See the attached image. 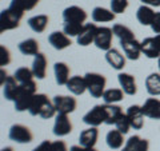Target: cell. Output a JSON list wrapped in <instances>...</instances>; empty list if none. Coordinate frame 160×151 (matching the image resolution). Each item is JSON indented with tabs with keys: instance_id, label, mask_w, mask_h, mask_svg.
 I'll return each instance as SVG.
<instances>
[{
	"instance_id": "obj_1",
	"label": "cell",
	"mask_w": 160,
	"mask_h": 151,
	"mask_svg": "<svg viewBox=\"0 0 160 151\" xmlns=\"http://www.w3.org/2000/svg\"><path fill=\"white\" fill-rule=\"evenodd\" d=\"M36 91H38V87H36V83H35L33 80H31V82H28V83L20 84L18 96H16V99L13 100L15 110H16L18 112L28 111L33 96L38 94Z\"/></svg>"
},
{
	"instance_id": "obj_2",
	"label": "cell",
	"mask_w": 160,
	"mask_h": 151,
	"mask_svg": "<svg viewBox=\"0 0 160 151\" xmlns=\"http://www.w3.org/2000/svg\"><path fill=\"white\" fill-rule=\"evenodd\" d=\"M87 84V91L92 98H103V94L106 91L107 79L104 75L98 72H87L84 75Z\"/></svg>"
},
{
	"instance_id": "obj_3",
	"label": "cell",
	"mask_w": 160,
	"mask_h": 151,
	"mask_svg": "<svg viewBox=\"0 0 160 151\" xmlns=\"http://www.w3.org/2000/svg\"><path fill=\"white\" fill-rule=\"evenodd\" d=\"M23 18V13H20L18 11H15L12 8L3 9L0 12V32H6L9 29H15L19 27L20 20Z\"/></svg>"
},
{
	"instance_id": "obj_4",
	"label": "cell",
	"mask_w": 160,
	"mask_h": 151,
	"mask_svg": "<svg viewBox=\"0 0 160 151\" xmlns=\"http://www.w3.org/2000/svg\"><path fill=\"white\" fill-rule=\"evenodd\" d=\"M106 118L107 115L104 104H96L83 117V122L91 127H99L100 124L106 123Z\"/></svg>"
},
{
	"instance_id": "obj_5",
	"label": "cell",
	"mask_w": 160,
	"mask_h": 151,
	"mask_svg": "<svg viewBox=\"0 0 160 151\" xmlns=\"http://www.w3.org/2000/svg\"><path fill=\"white\" fill-rule=\"evenodd\" d=\"M8 137L11 140L16 143H20V144H24V143H29L32 142L33 139V135L31 133L27 126L24 124H13L9 128V133H8Z\"/></svg>"
},
{
	"instance_id": "obj_6",
	"label": "cell",
	"mask_w": 160,
	"mask_h": 151,
	"mask_svg": "<svg viewBox=\"0 0 160 151\" xmlns=\"http://www.w3.org/2000/svg\"><path fill=\"white\" fill-rule=\"evenodd\" d=\"M112 38H113V31L109 27H98L96 36H95L93 44L102 51H108L112 48Z\"/></svg>"
},
{
	"instance_id": "obj_7",
	"label": "cell",
	"mask_w": 160,
	"mask_h": 151,
	"mask_svg": "<svg viewBox=\"0 0 160 151\" xmlns=\"http://www.w3.org/2000/svg\"><path fill=\"white\" fill-rule=\"evenodd\" d=\"M52 102L55 104L58 114H66V115L73 112L78 106L76 99L72 96H68V95H56Z\"/></svg>"
},
{
	"instance_id": "obj_8",
	"label": "cell",
	"mask_w": 160,
	"mask_h": 151,
	"mask_svg": "<svg viewBox=\"0 0 160 151\" xmlns=\"http://www.w3.org/2000/svg\"><path fill=\"white\" fill-rule=\"evenodd\" d=\"M87 19V12L83 8L78 6H69L63 11V20L64 23L72 24H84Z\"/></svg>"
},
{
	"instance_id": "obj_9",
	"label": "cell",
	"mask_w": 160,
	"mask_h": 151,
	"mask_svg": "<svg viewBox=\"0 0 160 151\" xmlns=\"http://www.w3.org/2000/svg\"><path fill=\"white\" fill-rule=\"evenodd\" d=\"M72 131V123L68 115L66 114H56L53 123V134L56 137H66Z\"/></svg>"
},
{
	"instance_id": "obj_10",
	"label": "cell",
	"mask_w": 160,
	"mask_h": 151,
	"mask_svg": "<svg viewBox=\"0 0 160 151\" xmlns=\"http://www.w3.org/2000/svg\"><path fill=\"white\" fill-rule=\"evenodd\" d=\"M98 27L93 23H87L83 26V29L80 31V34L76 36V42L79 46L87 47L89 44H92L95 42V36H96Z\"/></svg>"
},
{
	"instance_id": "obj_11",
	"label": "cell",
	"mask_w": 160,
	"mask_h": 151,
	"mask_svg": "<svg viewBox=\"0 0 160 151\" xmlns=\"http://www.w3.org/2000/svg\"><path fill=\"white\" fill-rule=\"evenodd\" d=\"M127 117L129 119V123H131V127L135 130H142L144 126V112L142 106L138 104H132L129 106L127 110Z\"/></svg>"
},
{
	"instance_id": "obj_12",
	"label": "cell",
	"mask_w": 160,
	"mask_h": 151,
	"mask_svg": "<svg viewBox=\"0 0 160 151\" xmlns=\"http://www.w3.org/2000/svg\"><path fill=\"white\" fill-rule=\"evenodd\" d=\"M149 142L139 135H132L122 147V151H148Z\"/></svg>"
},
{
	"instance_id": "obj_13",
	"label": "cell",
	"mask_w": 160,
	"mask_h": 151,
	"mask_svg": "<svg viewBox=\"0 0 160 151\" xmlns=\"http://www.w3.org/2000/svg\"><path fill=\"white\" fill-rule=\"evenodd\" d=\"M118 80L120 84V88L123 90L126 95H135L138 92V86H136V80H135V76H132L131 74L127 72H120L118 75Z\"/></svg>"
},
{
	"instance_id": "obj_14",
	"label": "cell",
	"mask_w": 160,
	"mask_h": 151,
	"mask_svg": "<svg viewBox=\"0 0 160 151\" xmlns=\"http://www.w3.org/2000/svg\"><path fill=\"white\" fill-rule=\"evenodd\" d=\"M120 46L123 48L124 55L129 59V60H138L142 55V42H138L136 39L128 40V42H123L120 43Z\"/></svg>"
},
{
	"instance_id": "obj_15",
	"label": "cell",
	"mask_w": 160,
	"mask_h": 151,
	"mask_svg": "<svg viewBox=\"0 0 160 151\" xmlns=\"http://www.w3.org/2000/svg\"><path fill=\"white\" fill-rule=\"evenodd\" d=\"M99 138V130L98 127H91L83 130L79 135V143L83 147H95Z\"/></svg>"
},
{
	"instance_id": "obj_16",
	"label": "cell",
	"mask_w": 160,
	"mask_h": 151,
	"mask_svg": "<svg viewBox=\"0 0 160 151\" xmlns=\"http://www.w3.org/2000/svg\"><path fill=\"white\" fill-rule=\"evenodd\" d=\"M48 42L55 49H59V51H62V49L67 48L72 44L68 35H66L64 32H60V31H55L52 34H49Z\"/></svg>"
},
{
	"instance_id": "obj_17",
	"label": "cell",
	"mask_w": 160,
	"mask_h": 151,
	"mask_svg": "<svg viewBox=\"0 0 160 151\" xmlns=\"http://www.w3.org/2000/svg\"><path fill=\"white\" fill-rule=\"evenodd\" d=\"M144 117L149 119H160V99L158 98H148L142 106Z\"/></svg>"
},
{
	"instance_id": "obj_18",
	"label": "cell",
	"mask_w": 160,
	"mask_h": 151,
	"mask_svg": "<svg viewBox=\"0 0 160 151\" xmlns=\"http://www.w3.org/2000/svg\"><path fill=\"white\" fill-rule=\"evenodd\" d=\"M31 70L35 75V78H38L40 80L46 78V74H47V58H46V55L42 54V52L35 55Z\"/></svg>"
},
{
	"instance_id": "obj_19",
	"label": "cell",
	"mask_w": 160,
	"mask_h": 151,
	"mask_svg": "<svg viewBox=\"0 0 160 151\" xmlns=\"http://www.w3.org/2000/svg\"><path fill=\"white\" fill-rule=\"evenodd\" d=\"M106 60L113 70H118V71H122L124 66H126V58H124V55L120 54L116 48L108 49L106 52Z\"/></svg>"
},
{
	"instance_id": "obj_20",
	"label": "cell",
	"mask_w": 160,
	"mask_h": 151,
	"mask_svg": "<svg viewBox=\"0 0 160 151\" xmlns=\"http://www.w3.org/2000/svg\"><path fill=\"white\" fill-rule=\"evenodd\" d=\"M67 90L73 95H83L87 91V84H86V79L84 76H80V75H76V76H71L69 80L66 84Z\"/></svg>"
},
{
	"instance_id": "obj_21",
	"label": "cell",
	"mask_w": 160,
	"mask_h": 151,
	"mask_svg": "<svg viewBox=\"0 0 160 151\" xmlns=\"http://www.w3.org/2000/svg\"><path fill=\"white\" fill-rule=\"evenodd\" d=\"M2 87H3V96L6 98L7 100H12L13 102V100L16 99V96H18L20 83L15 79V76H8V79L6 80V83H4Z\"/></svg>"
},
{
	"instance_id": "obj_22",
	"label": "cell",
	"mask_w": 160,
	"mask_h": 151,
	"mask_svg": "<svg viewBox=\"0 0 160 151\" xmlns=\"http://www.w3.org/2000/svg\"><path fill=\"white\" fill-rule=\"evenodd\" d=\"M55 80L59 86H66L69 80V67L64 62H58L53 66Z\"/></svg>"
},
{
	"instance_id": "obj_23",
	"label": "cell",
	"mask_w": 160,
	"mask_h": 151,
	"mask_svg": "<svg viewBox=\"0 0 160 151\" xmlns=\"http://www.w3.org/2000/svg\"><path fill=\"white\" fill-rule=\"evenodd\" d=\"M106 142L107 146L112 150H119L124 146V134L120 133L119 130H111L106 135Z\"/></svg>"
},
{
	"instance_id": "obj_24",
	"label": "cell",
	"mask_w": 160,
	"mask_h": 151,
	"mask_svg": "<svg viewBox=\"0 0 160 151\" xmlns=\"http://www.w3.org/2000/svg\"><path fill=\"white\" fill-rule=\"evenodd\" d=\"M48 22H49V19H48L47 15H35V16L28 19L27 23H28L29 28H31L33 32L42 34V32L46 31V28L48 26Z\"/></svg>"
},
{
	"instance_id": "obj_25",
	"label": "cell",
	"mask_w": 160,
	"mask_h": 151,
	"mask_svg": "<svg viewBox=\"0 0 160 151\" xmlns=\"http://www.w3.org/2000/svg\"><path fill=\"white\" fill-rule=\"evenodd\" d=\"M49 102V99L46 94H36L32 99L31 106L28 108V112L32 115V117H38L42 112V110L44 108V106Z\"/></svg>"
},
{
	"instance_id": "obj_26",
	"label": "cell",
	"mask_w": 160,
	"mask_h": 151,
	"mask_svg": "<svg viewBox=\"0 0 160 151\" xmlns=\"http://www.w3.org/2000/svg\"><path fill=\"white\" fill-rule=\"evenodd\" d=\"M155 13L152 7L149 6H146V4H143V6H140L136 11V19L140 24H143V26H151L152 20L155 18Z\"/></svg>"
},
{
	"instance_id": "obj_27",
	"label": "cell",
	"mask_w": 160,
	"mask_h": 151,
	"mask_svg": "<svg viewBox=\"0 0 160 151\" xmlns=\"http://www.w3.org/2000/svg\"><path fill=\"white\" fill-rule=\"evenodd\" d=\"M18 48H19V51L23 55H26V56H35V55L39 54V43H38V40H35L32 38L20 42Z\"/></svg>"
},
{
	"instance_id": "obj_28",
	"label": "cell",
	"mask_w": 160,
	"mask_h": 151,
	"mask_svg": "<svg viewBox=\"0 0 160 151\" xmlns=\"http://www.w3.org/2000/svg\"><path fill=\"white\" fill-rule=\"evenodd\" d=\"M116 16V13H113L111 9L103 8V7H95L92 9V20L96 23H107L112 22Z\"/></svg>"
},
{
	"instance_id": "obj_29",
	"label": "cell",
	"mask_w": 160,
	"mask_h": 151,
	"mask_svg": "<svg viewBox=\"0 0 160 151\" xmlns=\"http://www.w3.org/2000/svg\"><path fill=\"white\" fill-rule=\"evenodd\" d=\"M142 52L149 59H155L160 56V49L155 43L153 38H146L142 42Z\"/></svg>"
},
{
	"instance_id": "obj_30",
	"label": "cell",
	"mask_w": 160,
	"mask_h": 151,
	"mask_svg": "<svg viewBox=\"0 0 160 151\" xmlns=\"http://www.w3.org/2000/svg\"><path fill=\"white\" fill-rule=\"evenodd\" d=\"M146 90L152 96H159L160 95V74L152 72L148 75L146 79Z\"/></svg>"
},
{
	"instance_id": "obj_31",
	"label": "cell",
	"mask_w": 160,
	"mask_h": 151,
	"mask_svg": "<svg viewBox=\"0 0 160 151\" xmlns=\"http://www.w3.org/2000/svg\"><path fill=\"white\" fill-rule=\"evenodd\" d=\"M112 31H113L115 36L120 40V43L135 39V34H133L132 29L127 26H123V24H113Z\"/></svg>"
},
{
	"instance_id": "obj_32",
	"label": "cell",
	"mask_w": 160,
	"mask_h": 151,
	"mask_svg": "<svg viewBox=\"0 0 160 151\" xmlns=\"http://www.w3.org/2000/svg\"><path fill=\"white\" fill-rule=\"evenodd\" d=\"M40 0H11V4H9V8L15 9L20 13H23L26 11H31L39 4Z\"/></svg>"
},
{
	"instance_id": "obj_33",
	"label": "cell",
	"mask_w": 160,
	"mask_h": 151,
	"mask_svg": "<svg viewBox=\"0 0 160 151\" xmlns=\"http://www.w3.org/2000/svg\"><path fill=\"white\" fill-rule=\"evenodd\" d=\"M124 95H126V92L122 88H108L103 94V100L107 104H115L120 100H123Z\"/></svg>"
},
{
	"instance_id": "obj_34",
	"label": "cell",
	"mask_w": 160,
	"mask_h": 151,
	"mask_svg": "<svg viewBox=\"0 0 160 151\" xmlns=\"http://www.w3.org/2000/svg\"><path fill=\"white\" fill-rule=\"evenodd\" d=\"M104 108H106V124H115L119 117L123 114V110L120 106L116 104H107L104 103Z\"/></svg>"
},
{
	"instance_id": "obj_35",
	"label": "cell",
	"mask_w": 160,
	"mask_h": 151,
	"mask_svg": "<svg viewBox=\"0 0 160 151\" xmlns=\"http://www.w3.org/2000/svg\"><path fill=\"white\" fill-rule=\"evenodd\" d=\"M13 76L20 84H23V83H28V82H31V80H33L35 75L32 72V70H29L27 67H19L16 71H15Z\"/></svg>"
},
{
	"instance_id": "obj_36",
	"label": "cell",
	"mask_w": 160,
	"mask_h": 151,
	"mask_svg": "<svg viewBox=\"0 0 160 151\" xmlns=\"http://www.w3.org/2000/svg\"><path fill=\"white\" fill-rule=\"evenodd\" d=\"M115 127H116L120 133H123L124 135L129 131V128H131V123H129V119H128L126 112H123L119 117V119L116 120V123H115Z\"/></svg>"
},
{
	"instance_id": "obj_37",
	"label": "cell",
	"mask_w": 160,
	"mask_h": 151,
	"mask_svg": "<svg viewBox=\"0 0 160 151\" xmlns=\"http://www.w3.org/2000/svg\"><path fill=\"white\" fill-rule=\"evenodd\" d=\"M84 24H72V23H64V28H63V32L68 35L69 38L75 36L76 38L78 35L80 34V31L83 29Z\"/></svg>"
},
{
	"instance_id": "obj_38",
	"label": "cell",
	"mask_w": 160,
	"mask_h": 151,
	"mask_svg": "<svg viewBox=\"0 0 160 151\" xmlns=\"http://www.w3.org/2000/svg\"><path fill=\"white\" fill-rule=\"evenodd\" d=\"M109 6L113 13H123L128 7V0H111Z\"/></svg>"
},
{
	"instance_id": "obj_39",
	"label": "cell",
	"mask_w": 160,
	"mask_h": 151,
	"mask_svg": "<svg viewBox=\"0 0 160 151\" xmlns=\"http://www.w3.org/2000/svg\"><path fill=\"white\" fill-rule=\"evenodd\" d=\"M11 62V55H9L8 48H6L4 46H0V66L4 67Z\"/></svg>"
},
{
	"instance_id": "obj_40",
	"label": "cell",
	"mask_w": 160,
	"mask_h": 151,
	"mask_svg": "<svg viewBox=\"0 0 160 151\" xmlns=\"http://www.w3.org/2000/svg\"><path fill=\"white\" fill-rule=\"evenodd\" d=\"M32 151H53V142L49 140H43L39 146H36Z\"/></svg>"
},
{
	"instance_id": "obj_41",
	"label": "cell",
	"mask_w": 160,
	"mask_h": 151,
	"mask_svg": "<svg viewBox=\"0 0 160 151\" xmlns=\"http://www.w3.org/2000/svg\"><path fill=\"white\" fill-rule=\"evenodd\" d=\"M151 29L155 32V34H160V12H156L155 13V18L151 23Z\"/></svg>"
},
{
	"instance_id": "obj_42",
	"label": "cell",
	"mask_w": 160,
	"mask_h": 151,
	"mask_svg": "<svg viewBox=\"0 0 160 151\" xmlns=\"http://www.w3.org/2000/svg\"><path fill=\"white\" fill-rule=\"evenodd\" d=\"M53 151H68L67 144L63 140H55L53 142Z\"/></svg>"
},
{
	"instance_id": "obj_43",
	"label": "cell",
	"mask_w": 160,
	"mask_h": 151,
	"mask_svg": "<svg viewBox=\"0 0 160 151\" xmlns=\"http://www.w3.org/2000/svg\"><path fill=\"white\" fill-rule=\"evenodd\" d=\"M140 2L149 7H160V0H140Z\"/></svg>"
},
{
	"instance_id": "obj_44",
	"label": "cell",
	"mask_w": 160,
	"mask_h": 151,
	"mask_svg": "<svg viewBox=\"0 0 160 151\" xmlns=\"http://www.w3.org/2000/svg\"><path fill=\"white\" fill-rule=\"evenodd\" d=\"M0 75H2V78H0V84H4V83H6V80L8 79V75H7V72L6 71H4V70L2 68V71H0Z\"/></svg>"
},
{
	"instance_id": "obj_45",
	"label": "cell",
	"mask_w": 160,
	"mask_h": 151,
	"mask_svg": "<svg viewBox=\"0 0 160 151\" xmlns=\"http://www.w3.org/2000/svg\"><path fill=\"white\" fill-rule=\"evenodd\" d=\"M69 151H87V147H83V146H72Z\"/></svg>"
},
{
	"instance_id": "obj_46",
	"label": "cell",
	"mask_w": 160,
	"mask_h": 151,
	"mask_svg": "<svg viewBox=\"0 0 160 151\" xmlns=\"http://www.w3.org/2000/svg\"><path fill=\"white\" fill-rule=\"evenodd\" d=\"M153 39H155V43H156V46H158V47H159V49H160V34L155 35Z\"/></svg>"
},
{
	"instance_id": "obj_47",
	"label": "cell",
	"mask_w": 160,
	"mask_h": 151,
	"mask_svg": "<svg viewBox=\"0 0 160 151\" xmlns=\"http://www.w3.org/2000/svg\"><path fill=\"white\" fill-rule=\"evenodd\" d=\"M2 151H13V148L12 147H4V148H2Z\"/></svg>"
},
{
	"instance_id": "obj_48",
	"label": "cell",
	"mask_w": 160,
	"mask_h": 151,
	"mask_svg": "<svg viewBox=\"0 0 160 151\" xmlns=\"http://www.w3.org/2000/svg\"><path fill=\"white\" fill-rule=\"evenodd\" d=\"M87 151H98L95 147H87Z\"/></svg>"
},
{
	"instance_id": "obj_49",
	"label": "cell",
	"mask_w": 160,
	"mask_h": 151,
	"mask_svg": "<svg viewBox=\"0 0 160 151\" xmlns=\"http://www.w3.org/2000/svg\"><path fill=\"white\" fill-rule=\"evenodd\" d=\"M158 66H159V71H160V56L158 58Z\"/></svg>"
}]
</instances>
